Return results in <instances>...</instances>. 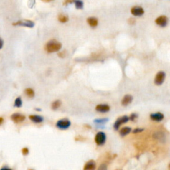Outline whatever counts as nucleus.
Masks as SVG:
<instances>
[{"label": "nucleus", "instance_id": "9", "mask_svg": "<svg viewBox=\"0 0 170 170\" xmlns=\"http://www.w3.org/2000/svg\"><path fill=\"white\" fill-rule=\"evenodd\" d=\"M131 14L134 16H142L144 14V10L140 6H134L131 9Z\"/></svg>", "mask_w": 170, "mask_h": 170}, {"label": "nucleus", "instance_id": "33", "mask_svg": "<svg viewBox=\"0 0 170 170\" xmlns=\"http://www.w3.org/2000/svg\"><path fill=\"white\" fill-rule=\"evenodd\" d=\"M36 110H38V111H41V109H39V108H35Z\"/></svg>", "mask_w": 170, "mask_h": 170}, {"label": "nucleus", "instance_id": "11", "mask_svg": "<svg viewBox=\"0 0 170 170\" xmlns=\"http://www.w3.org/2000/svg\"><path fill=\"white\" fill-rule=\"evenodd\" d=\"M150 119L153 121L160 122L164 118V115L161 112H155V113H151L150 114Z\"/></svg>", "mask_w": 170, "mask_h": 170}, {"label": "nucleus", "instance_id": "29", "mask_svg": "<svg viewBox=\"0 0 170 170\" xmlns=\"http://www.w3.org/2000/svg\"><path fill=\"white\" fill-rule=\"evenodd\" d=\"M0 170H13L12 169L9 168L8 167H3Z\"/></svg>", "mask_w": 170, "mask_h": 170}, {"label": "nucleus", "instance_id": "10", "mask_svg": "<svg viewBox=\"0 0 170 170\" xmlns=\"http://www.w3.org/2000/svg\"><path fill=\"white\" fill-rule=\"evenodd\" d=\"M95 109L97 112H101V113H106V112H108L110 110V107L106 104H98L96 106Z\"/></svg>", "mask_w": 170, "mask_h": 170}, {"label": "nucleus", "instance_id": "8", "mask_svg": "<svg viewBox=\"0 0 170 170\" xmlns=\"http://www.w3.org/2000/svg\"><path fill=\"white\" fill-rule=\"evenodd\" d=\"M11 119L15 123H20L25 120V116L20 113H14L11 116Z\"/></svg>", "mask_w": 170, "mask_h": 170}, {"label": "nucleus", "instance_id": "7", "mask_svg": "<svg viewBox=\"0 0 170 170\" xmlns=\"http://www.w3.org/2000/svg\"><path fill=\"white\" fill-rule=\"evenodd\" d=\"M13 25H21L24 26V27L32 28L35 25V23L33 22L30 20H25V21H18L16 23H13Z\"/></svg>", "mask_w": 170, "mask_h": 170}, {"label": "nucleus", "instance_id": "2", "mask_svg": "<svg viewBox=\"0 0 170 170\" xmlns=\"http://www.w3.org/2000/svg\"><path fill=\"white\" fill-rule=\"evenodd\" d=\"M71 125V122L70 120L67 118H63L61 120H59L56 123V126L57 128L60 130H67L69 128Z\"/></svg>", "mask_w": 170, "mask_h": 170}, {"label": "nucleus", "instance_id": "17", "mask_svg": "<svg viewBox=\"0 0 170 170\" xmlns=\"http://www.w3.org/2000/svg\"><path fill=\"white\" fill-rule=\"evenodd\" d=\"M132 131V128L130 127H124L120 130V135L121 136L124 137L127 136L128 134H129Z\"/></svg>", "mask_w": 170, "mask_h": 170}, {"label": "nucleus", "instance_id": "32", "mask_svg": "<svg viewBox=\"0 0 170 170\" xmlns=\"http://www.w3.org/2000/svg\"><path fill=\"white\" fill-rule=\"evenodd\" d=\"M72 1H65L63 2V5H66L67 4H70V3H72Z\"/></svg>", "mask_w": 170, "mask_h": 170}, {"label": "nucleus", "instance_id": "3", "mask_svg": "<svg viewBox=\"0 0 170 170\" xmlns=\"http://www.w3.org/2000/svg\"><path fill=\"white\" fill-rule=\"evenodd\" d=\"M106 136L103 132H98L96 134L95 138V142L98 146H103L106 142Z\"/></svg>", "mask_w": 170, "mask_h": 170}, {"label": "nucleus", "instance_id": "18", "mask_svg": "<svg viewBox=\"0 0 170 170\" xmlns=\"http://www.w3.org/2000/svg\"><path fill=\"white\" fill-rule=\"evenodd\" d=\"M61 104H62L61 100H55L51 104V108L52 110H56L60 108V106H61Z\"/></svg>", "mask_w": 170, "mask_h": 170}, {"label": "nucleus", "instance_id": "26", "mask_svg": "<svg viewBox=\"0 0 170 170\" xmlns=\"http://www.w3.org/2000/svg\"><path fill=\"white\" fill-rule=\"evenodd\" d=\"M143 131V128H137L134 129L133 130V133L134 134H138V133H140Z\"/></svg>", "mask_w": 170, "mask_h": 170}, {"label": "nucleus", "instance_id": "24", "mask_svg": "<svg viewBox=\"0 0 170 170\" xmlns=\"http://www.w3.org/2000/svg\"><path fill=\"white\" fill-rule=\"evenodd\" d=\"M138 118V115L136 113H132L130 114V116H129V120H132V121H135Z\"/></svg>", "mask_w": 170, "mask_h": 170}, {"label": "nucleus", "instance_id": "34", "mask_svg": "<svg viewBox=\"0 0 170 170\" xmlns=\"http://www.w3.org/2000/svg\"><path fill=\"white\" fill-rule=\"evenodd\" d=\"M29 170H33V169H29Z\"/></svg>", "mask_w": 170, "mask_h": 170}, {"label": "nucleus", "instance_id": "27", "mask_svg": "<svg viewBox=\"0 0 170 170\" xmlns=\"http://www.w3.org/2000/svg\"><path fill=\"white\" fill-rule=\"evenodd\" d=\"M98 170H107V166L105 164H101L100 166H99Z\"/></svg>", "mask_w": 170, "mask_h": 170}, {"label": "nucleus", "instance_id": "30", "mask_svg": "<svg viewBox=\"0 0 170 170\" xmlns=\"http://www.w3.org/2000/svg\"><path fill=\"white\" fill-rule=\"evenodd\" d=\"M3 45H4V41L1 38H0V49L2 48Z\"/></svg>", "mask_w": 170, "mask_h": 170}, {"label": "nucleus", "instance_id": "14", "mask_svg": "<svg viewBox=\"0 0 170 170\" xmlns=\"http://www.w3.org/2000/svg\"><path fill=\"white\" fill-rule=\"evenodd\" d=\"M154 138H155V139L159 140V142H166V135H164V133L161 132H156L155 134H154Z\"/></svg>", "mask_w": 170, "mask_h": 170}, {"label": "nucleus", "instance_id": "25", "mask_svg": "<svg viewBox=\"0 0 170 170\" xmlns=\"http://www.w3.org/2000/svg\"><path fill=\"white\" fill-rule=\"evenodd\" d=\"M22 152L23 156H27L29 154V149L27 148H23L22 150Z\"/></svg>", "mask_w": 170, "mask_h": 170}, {"label": "nucleus", "instance_id": "1", "mask_svg": "<svg viewBox=\"0 0 170 170\" xmlns=\"http://www.w3.org/2000/svg\"><path fill=\"white\" fill-rule=\"evenodd\" d=\"M62 47V44L55 39H51L46 43L45 46V51L49 53H55L59 51Z\"/></svg>", "mask_w": 170, "mask_h": 170}, {"label": "nucleus", "instance_id": "4", "mask_svg": "<svg viewBox=\"0 0 170 170\" xmlns=\"http://www.w3.org/2000/svg\"><path fill=\"white\" fill-rule=\"evenodd\" d=\"M128 120H129V116H126V115L125 116H123L118 118L116 121H115L114 124V130H118L120 126H121L122 124H125V123L128 122Z\"/></svg>", "mask_w": 170, "mask_h": 170}, {"label": "nucleus", "instance_id": "31", "mask_svg": "<svg viewBox=\"0 0 170 170\" xmlns=\"http://www.w3.org/2000/svg\"><path fill=\"white\" fill-rule=\"evenodd\" d=\"M4 121V119L3 118L0 117V125H1L2 124H3Z\"/></svg>", "mask_w": 170, "mask_h": 170}, {"label": "nucleus", "instance_id": "16", "mask_svg": "<svg viewBox=\"0 0 170 170\" xmlns=\"http://www.w3.org/2000/svg\"><path fill=\"white\" fill-rule=\"evenodd\" d=\"M29 118L34 123H41L44 120L43 117L39 116V115H30Z\"/></svg>", "mask_w": 170, "mask_h": 170}, {"label": "nucleus", "instance_id": "28", "mask_svg": "<svg viewBox=\"0 0 170 170\" xmlns=\"http://www.w3.org/2000/svg\"><path fill=\"white\" fill-rule=\"evenodd\" d=\"M128 23H130V24L132 25V24H134L136 20H135L134 19H133V18H130V19H128Z\"/></svg>", "mask_w": 170, "mask_h": 170}, {"label": "nucleus", "instance_id": "15", "mask_svg": "<svg viewBox=\"0 0 170 170\" xmlns=\"http://www.w3.org/2000/svg\"><path fill=\"white\" fill-rule=\"evenodd\" d=\"M87 22L88 23V24L92 27H96L98 24V19L95 17H90L87 18Z\"/></svg>", "mask_w": 170, "mask_h": 170}, {"label": "nucleus", "instance_id": "13", "mask_svg": "<svg viewBox=\"0 0 170 170\" xmlns=\"http://www.w3.org/2000/svg\"><path fill=\"white\" fill-rule=\"evenodd\" d=\"M96 165L94 160H90L87 161L84 166L83 170H95Z\"/></svg>", "mask_w": 170, "mask_h": 170}, {"label": "nucleus", "instance_id": "19", "mask_svg": "<svg viewBox=\"0 0 170 170\" xmlns=\"http://www.w3.org/2000/svg\"><path fill=\"white\" fill-rule=\"evenodd\" d=\"M25 93L29 98H33L35 96V91L31 88H27L25 90Z\"/></svg>", "mask_w": 170, "mask_h": 170}, {"label": "nucleus", "instance_id": "20", "mask_svg": "<svg viewBox=\"0 0 170 170\" xmlns=\"http://www.w3.org/2000/svg\"><path fill=\"white\" fill-rule=\"evenodd\" d=\"M69 17H68L67 15L61 14L58 15V20L61 23H67L68 21H69Z\"/></svg>", "mask_w": 170, "mask_h": 170}, {"label": "nucleus", "instance_id": "23", "mask_svg": "<svg viewBox=\"0 0 170 170\" xmlns=\"http://www.w3.org/2000/svg\"><path fill=\"white\" fill-rule=\"evenodd\" d=\"M108 121V118H102V119H96L94 120V122H95V124H97L99 125H102L103 124H105L106 122H107Z\"/></svg>", "mask_w": 170, "mask_h": 170}, {"label": "nucleus", "instance_id": "12", "mask_svg": "<svg viewBox=\"0 0 170 170\" xmlns=\"http://www.w3.org/2000/svg\"><path fill=\"white\" fill-rule=\"evenodd\" d=\"M133 100V97L131 95H126L124 98L122 99V102L121 104L122 106H126L132 103Z\"/></svg>", "mask_w": 170, "mask_h": 170}, {"label": "nucleus", "instance_id": "5", "mask_svg": "<svg viewBox=\"0 0 170 170\" xmlns=\"http://www.w3.org/2000/svg\"><path fill=\"white\" fill-rule=\"evenodd\" d=\"M165 78H166V73L164 71H159L157 73L154 78V83L158 86L161 85L164 83Z\"/></svg>", "mask_w": 170, "mask_h": 170}, {"label": "nucleus", "instance_id": "6", "mask_svg": "<svg viewBox=\"0 0 170 170\" xmlns=\"http://www.w3.org/2000/svg\"><path fill=\"white\" fill-rule=\"evenodd\" d=\"M155 22L159 27H165L168 23V18L166 15H161V16L156 18Z\"/></svg>", "mask_w": 170, "mask_h": 170}, {"label": "nucleus", "instance_id": "22", "mask_svg": "<svg viewBox=\"0 0 170 170\" xmlns=\"http://www.w3.org/2000/svg\"><path fill=\"white\" fill-rule=\"evenodd\" d=\"M22 98L21 97H17L15 100V103H14V106L15 107H17V108H20L22 106Z\"/></svg>", "mask_w": 170, "mask_h": 170}, {"label": "nucleus", "instance_id": "21", "mask_svg": "<svg viewBox=\"0 0 170 170\" xmlns=\"http://www.w3.org/2000/svg\"><path fill=\"white\" fill-rule=\"evenodd\" d=\"M75 7L77 9H82L84 7V3L82 1H80V0H77V1H74Z\"/></svg>", "mask_w": 170, "mask_h": 170}]
</instances>
